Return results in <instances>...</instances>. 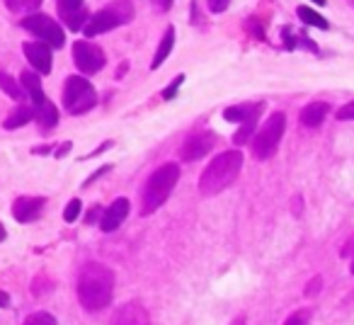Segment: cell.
<instances>
[{
    "label": "cell",
    "mask_w": 354,
    "mask_h": 325,
    "mask_svg": "<svg viewBox=\"0 0 354 325\" xmlns=\"http://www.w3.org/2000/svg\"><path fill=\"white\" fill-rule=\"evenodd\" d=\"M25 325H56V318L51 313H44V310H37V313L27 315Z\"/></svg>",
    "instance_id": "484cf974"
},
{
    "label": "cell",
    "mask_w": 354,
    "mask_h": 325,
    "mask_svg": "<svg viewBox=\"0 0 354 325\" xmlns=\"http://www.w3.org/2000/svg\"><path fill=\"white\" fill-rule=\"evenodd\" d=\"M151 3L158 8V10H162V12H167L172 8V0H151Z\"/></svg>",
    "instance_id": "4dcf8cb0"
},
{
    "label": "cell",
    "mask_w": 354,
    "mask_h": 325,
    "mask_svg": "<svg viewBox=\"0 0 354 325\" xmlns=\"http://www.w3.org/2000/svg\"><path fill=\"white\" fill-rule=\"evenodd\" d=\"M97 104V93L83 75H68L64 85V109L68 114H85Z\"/></svg>",
    "instance_id": "8992f818"
},
{
    "label": "cell",
    "mask_w": 354,
    "mask_h": 325,
    "mask_svg": "<svg viewBox=\"0 0 354 325\" xmlns=\"http://www.w3.org/2000/svg\"><path fill=\"white\" fill-rule=\"evenodd\" d=\"M284 131H286V114L272 112L270 117L265 119V127L252 138V156H255L257 160H270V158L279 151Z\"/></svg>",
    "instance_id": "5b68a950"
},
{
    "label": "cell",
    "mask_w": 354,
    "mask_h": 325,
    "mask_svg": "<svg viewBox=\"0 0 354 325\" xmlns=\"http://www.w3.org/2000/svg\"><path fill=\"white\" fill-rule=\"evenodd\" d=\"M97 214H102V212H100V207L90 209V212H88V219H85V221H88V223H95V221H97Z\"/></svg>",
    "instance_id": "d6a6232c"
},
{
    "label": "cell",
    "mask_w": 354,
    "mask_h": 325,
    "mask_svg": "<svg viewBox=\"0 0 354 325\" xmlns=\"http://www.w3.org/2000/svg\"><path fill=\"white\" fill-rule=\"evenodd\" d=\"M0 90H3L6 95H10L12 100L25 98V90H22L20 80H15L10 73H3V71H0Z\"/></svg>",
    "instance_id": "7402d4cb"
},
{
    "label": "cell",
    "mask_w": 354,
    "mask_h": 325,
    "mask_svg": "<svg viewBox=\"0 0 354 325\" xmlns=\"http://www.w3.org/2000/svg\"><path fill=\"white\" fill-rule=\"evenodd\" d=\"M262 109H265V102H241V104H233V107H226L223 109V119L226 122H245V119H252V117H260Z\"/></svg>",
    "instance_id": "2e32d148"
},
{
    "label": "cell",
    "mask_w": 354,
    "mask_h": 325,
    "mask_svg": "<svg viewBox=\"0 0 354 325\" xmlns=\"http://www.w3.org/2000/svg\"><path fill=\"white\" fill-rule=\"evenodd\" d=\"M185 83V75H177L175 80H172L170 85H167L165 90H162V100H172L177 95V90H180V85Z\"/></svg>",
    "instance_id": "83f0119b"
},
{
    "label": "cell",
    "mask_w": 354,
    "mask_h": 325,
    "mask_svg": "<svg viewBox=\"0 0 354 325\" xmlns=\"http://www.w3.org/2000/svg\"><path fill=\"white\" fill-rule=\"evenodd\" d=\"M22 51H25L27 56V64L35 68V73H51V46L44 44V41H27L25 46H22Z\"/></svg>",
    "instance_id": "8fae6325"
},
{
    "label": "cell",
    "mask_w": 354,
    "mask_h": 325,
    "mask_svg": "<svg viewBox=\"0 0 354 325\" xmlns=\"http://www.w3.org/2000/svg\"><path fill=\"white\" fill-rule=\"evenodd\" d=\"M20 85L27 93V98H30L32 107H39V104L46 100L44 90H41V78L35 73V71H25V73L20 75Z\"/></svg>",
    "instance_id": "e0dca14e"
},
{
    "label": "cell",
    "mask_w": 354,
    "mask_h": 325,
    "mask_svg": "<svg viewBox=\"0 0 354 325\" xmlns=\"http://www.w3.org/2000/svg\"><path fill=\"white\" fill-rule=\"evenodd\" d=\"M0 306L6 308V306H10V296L6 294V291H0Z\"/></svg>",
    "instance_id": "836d02e7"
},
{
    "label": "cell",
    "mask_w": 354,
    "mask_h": 325,
    "mask_svg": "<svg viewBox=\"0 0 354 325\" xmlns=\"http://www.w3.org/2000/svg\"><path fill=\"white\" fill-rule=\"evenodd\" d=\"M35 117H37V122H39V127L44 129V131H49V129H54L56 122H59V109H56L54 102L44 100L39 107H35Z\"/></svg>",
    "instance_id": "ffe728a7"
},
{
    "label": "cell",
    "mask_w": 354,
    "mask_h": 325,
    "mask_svg": "<svg viewBox=\"0 0 354 325\" xmlns=\"http://www.w3.org/2000/svg\"><path fill=\"white\" fill-rule=\"evenodd\" d=\"M310 318H313V308H299L284 320V325H310Z\"/></svg>",
    "instance_id": "d4e9b609"
},
{
    "label": "cell",
    "mask_w": 354,
    "mask_h": 325,
    "mask_svg": "<svg viewBox=\"0 0 354 325\" xmlns=\"http://www.w3.org/2000/svg\"><path fill=\"white\" fill-rule=\"evenodd\" d=\"M107 170H109V165H104V168H100L97 173H93V175H90V180H88V183H85V187H88L90 183H95V180L100 178V175H104V173H107Z\"/></svg>",
    "instance_id": "1f68e13d"
},
{
    "label": "cell",
    "mask_w": 354,
    "mask_h": 325,
    "mask_svg": "<svg viewBox=\"0 0 354 325\" xmlns=\"http://www.w3.org/2000/svg\"><path fill=\"white\" fill-rule=\"evenodd\" d=\"M112 325H151V315H148V310L141 304L129 301V304H124L114 313Z\"/></svg>",
    "instance_id": "5bb4252c"
},
{
    "label": "cell",
    "mask_w": 354,
    "mask_h": 325,
    "mask_svg": "<svg viewBox=\"0 0 354 325\" xmlns=\"http://www.w3.org/2000/svg\"><path fill=\"white\" fill-rule=\"evenodd\" d=\"M243 170V153L241 151H226L218 153L199 178V192L204 197H216L223 189H228L238 180Z\"/></svg>",
    "instance_id": "7a4b0ae2"
},
{
    "label": "cell",
    "mask_w": 354,
    "mask_h": 325,
    "mask_svg": "<svg viewBox=\"0 0 354 325\" xmlns=\"http://www.w3.org/2000/svg\"><path fill=\"white\" fill-rule=\"evenodd\" d=\"M231 325H245V315H238V318L236 320H233V323Z\"/></svg>",
    "instance_id": "8d00e7d4"
},
{
    "label": "cell",
    "mask_w": 354,
    "mask_h": 325,
    "mask_svg": "<svg viewBox=\"0 0 354 325\" xmlns=\"http://www.w3.org/2000/svg\"><path fill=\"white\" fill-rule=\"evenodd\" d=\"M257 119H260V117H252V119L241 122V129L233 133V143H236V146H245V141H250L252 131H255V127H257Z\"/></svg>",
    "instance_id": "603a6c76"
},
{
    "label": "cell",
    "mask_w": 354,
    "mask_h": 325,
    "mask_svg": "<svg viewBox=\"0 0 354 325\" xmlns=\"http://www.w3.org/2000/svg\"><path fill=\"white\" fill-rule=\"evenodd\" d=\"M6 6H8V10L15 12V15H25V12L39 10L41 0H6Z\"/></svg>",
    "instance_id": "cb8c5ba5"
},
{
    "label": "cell",
    "mask_w": 354,
    "mask_h": 325,
    "mask_svg": "<svg viewBox=\"0 0 354 325\" xmlns=\"http://www.w3.org/2000/svg\"><path fill=\"white\" fill-rule=\"evenodd\" d=\"M56 8H59L61 22H64L71 32L83 30V25L90 17L88 8H85V0H56Z\"/></svg>",
    "instance_id": "9c48e42d"
},
{
    "label": "cell",
    "mask_w": 354,
    "mask_h": 325,
    "mask_svg": "<svg viewBox=\"0 0 354 325\" xmlns=\"http://www.w3.org/2000/svg\"><path fill=\"white\" fill-rule=\"evenodd\" d=\"M172 46H175V27H167L165 35H162L160 44H158L156 54H153V61H151V68L158 71L162 64H165V59L172 54Z\"/></svg>",
    "instance_id": "d6986e66"
},
{
    "label": "cell",
    "mask_w": 354,
    "mask_h": 325,
    "mask_svg": "<svg viewBox=\"0 0 354 325\" xmlns=\"http://www.w3.org/2000/svg\"><path fill=\"white\" fill-rule=\"evenodd\" d=\"M228 6H231V0H207V8L212 12H226L228 10Z\"/></svg>",
    "instance_id": "f1b7e54d"
},
{
    "label": "cell",
    "mask_w": 354,
    "mask_h": 325,
    "mask_svg": "<svg viewBox=\"0 0 354 325\" xmlns=\"http://www.w3.org/2000/svg\"><path fill=\"white\" fill-rule=\"evenodd\" d=\"M3 241H6V228L0 226V243H3Z\"/></svg>",
    "instance_id": "74e56055"
},
{
    "label": "cell",
    "mask_w": 354,
    "mask_h": 325,
    "mask_svg": "<svg viewBox=\"0 0 354 325\" xmlns=\"http://www.w3.org/2000/svg\"><path fill=\"white\" fill-rule=\"evenodd\" d=\"M22 30L30 32L32 37H37L39 41L49 44L51 49H61L66 44V35L64 27L49 15H41V12H35V15L22 17Z\"/></svg>",
    "instance_id": "52a82bcc"
},
{
    "label": "cell",
    "mask_w": 354,
    "mask_h": 325,
    "mask_svg": "<svg viewBox=\"0 0 354 325\" xmlns=\"http://www.w3.org/2000/svg\"><path fill=\"white\" fill-rule=\"evenodd\" d=\"M129 209H131V204H129V199H124V197L114 199V202L109 204V207L104 209L102 214H100V228H102L104 233L117 231V228L122 226L124 221H127Z\"/></svg>",
    "instance_id": "7c38bea8"
},
{
    "label": "cell",
    "mask_w": 354,
    "mask_h": 325,
    "mask_svg": "<svg viewBox=\"0 0 354 325\" xmlns=\"http://www.w3.org/2000/svg\"><path fill=\"white\" fill-rule=\"evenodd\" d=\"M296 15H299V20L304 22V25L315 27V30H330V22L325 20L323 15H318V12H315L313 8L299 6V8H296Z\"/></svg>",
    "instance_id": "44dd1931"
},
{
    "label": "cell",
    "mask_w": 354,
    "mask_h": 325,
    "mask_svg": "<svg viewBox=\"0 0 354 325\" xmlns=\"http://www.w3.org/2000/svg\"><path fill=\"white\" fill-rule=\"evenodd\" d=\"M177 180H180V165H177V162H165V165H160L158 170H153L141 192L143 216H151L153 212H158V209L167 202V197H170L172 189H175Z\"/></svg>",
    "instance_id": "3957f363"
},
{
    "label": "cell",
    "mask_w": 354,
    "mask_h": 325,
    "mask_svg": "<svg viewBox=\"0 0 354 325\" xmlns=\"http://www.w3.org/2000/svg\"><path fill=\"white\" fill-rule=\"evenodd\" d=\"M310 3H315V6H325L328 0H310Z\"/></svg>",
    "instance_id": "f35d334b"
},
{
    "label": "cell",
    "mask_w": 354,
    "mask_h": 325,
    "mask_svg": "<svg viewBox=\"0 0 354 325\" xmlns=\"http://www.w3.org/2000/svg\"><path fill=\"white\" fill-rule=\"evenodd\" d=\"M68 151H71V143H64V146H61L59 151H56V156L61 158V156H64V153H68Z\"/></svg>",
    "instance_id": "e575fe53"
},
{
    "label": "cell",
    "mask_w": 354,
    "mask_h": 325,
    "mask_svg": "<svg viewBox=\"0 0 354 325\" xmlns=\"http://www.w3.org/2000/svg\"><path fill=\"white\" fill-rule=\"evenodd\" d=\"M114 272L102 262H88L78 272V301L88 310H102L112 304Z\"/></svg>",
    "instance_id": "6da1fadb"
},
{
    "label": "cell",
    "mask_w": 354,
    "mask_h": 325,
    "mask_svg": "<svg viewBox=\"0 0 354 325\" xmlns=\"http://www.w3.org/2000/svg\"><path fill=\"white\" fill-rule=\"evenodd\" d=\"M133 20V6L129 0H114L107 8H102L100 12H95L93 17H88V22L83 25V35L88 37H97L104 35L109 30H117L124 27Z\"/></svg>",
    "instance_id": "277c9868"
},
{
    "label": "cell",
    "mask_w": 354,
    "mask_h": 325,
    "mask_svg": "<svg viewBox=\"0 0 354 325\" xmlns=\"http://www.w3.org/2000/svg\"><path fill=\"white\" fill-rule=\"evenodd\" d=\"M337 119L339 122H349V119H354V100L337 109Z\"/></svg>",
    "instance_id": "f546056e"
},
{
    "label": "cell",
    "mask_w": 354,
    "mask_h": 325,
    "mask_svg": "<svg viewBox=\"0 0 354 325\" xmlns=\"http://www.w3.org/2000/svg\"><path fill=\"white\" fill-rule=\"evenodd\" d=\"M73 61L83 75H95L104 68L107 56H104V51L97 44H93L88 39H78L73 44Z\"/></svg>",
    "instance_id": "ba28073f"
},
{
    "label": "cell",
    "mask_w": 354,
    "mask_h": 325,
    "mask_svg": "<svg viewBox=\"0 0 354 325\" xmlns=\"http://www.w3.org/2000/svg\"><path fill=\"white\" fill-rule=\"evenodd\" d=\"M51 148L49 146H37V148H32V153H49Z\"/></svg>",
    "instance_id": "d590c367"
},
{
    "label": "cell",
    "mask_w": 354,
    "mask_h": 325,
    "mask_svg": "<svg viewBox=\"0 0 354 325\" xmlns=\"http://www.w3.org/2000/svg\"><path fill=\"white\" fill-rule=\"evenodd\" d=\"M328 112H330V104L323 102V100H315V102L306 104V107L301 109V114H299L301 127H308V129L320 127V124L325 122V117H328Z\"/></svg>",
    "instance_id": "9a60e30c"
},
{
    "label": "cell",
    "mask_w": 354,
    "mask_h": 325,
    "mask_svg": "<svg viewBox=\"0 0 354 325\" xmlns=\"http://www.w3.org/2000/svg\"><path fill=\"white\" fill-rule=\"evenodd\" d=\"M214 133H192V136L185 138V143L180 146V160H187V162H194V160H202L209 151L214 148Z\"/></svg>",
    "instance_id": "30bf717a"
},
{
    "label": "cell",
    "mask_w": 354,
    "mask_h": 325,
    "mask_svg": "<svg viewBox=\"0 0 354 325\" xmlns=\"http://www.w3.org/2000/svg\"><path fill=\"white\" fill-rule=\"evenodd\" d=\"M80 199H71L68 202V207H66V212H64V219H66V223H73L75 219H78V214H80Z\"/></svg>",
    "instance_id": "4316f807"
},
{
    "label": "cell",
    "mask_w": 354,
    "mask_h": 325,
    "mask_svg": "<svg viewBox=\"0 0 354 325\" xmlns=\"http://www.w3.org/2000/svg\"><path fill=\"white\" fill-rule=\"evenodd\" d=\"M32 119H35V107L27 104V102H20L10 114H8V119L3 122V127L12 131V129H20V127H25V124H30Z\"/></svg>",
    "instance_id": "ac0fdd59"
},
{
    "label": "cell",
    "mask_w": 354,
    "mask_h": 325,
    "mask_svg": "<svg viewBox=\"0 0 354 325\" xmlns=\"http://www.w3.org/2000/svg\"><path fill=\"white\" fill-rule=\"evenodd\" d=\"M349 272H352V275H354V260H352V265H349Z\"/></svg>",
    "instance_id": "ab89813d"
},
{
    "label": "cell",
    "mask_w": 354,
    "mask_h": 325,
    "mask_svg": "<svg viewBox=\"0 0 354 325\" xmlns=\"http://www.w3.org/2000/svg\"><path fill=\"white\" fill-rule=\"evenodd\" d=\"M44 207H46L44 197H17L15 204H12V216L20 223H32L39 219Z\"/></svg>",
    "instance_id": "4fadbf2b"
}]
</instances>
